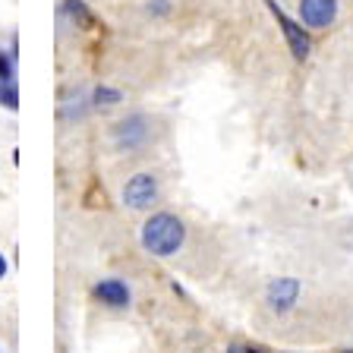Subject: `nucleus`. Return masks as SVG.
I'll return each instance as SVG.
<instances>
[{
  "instance_id": "obj_1",
  "label": "nucleus",
  "mask_w": 353,
  "mask_h": 353,
  "mask_svg": "<svg viewBox=\"0 0 353 353\" xmlns=\"http://www.w3.org/2000/svg\"><path fill=\"white\" fill-rule=\"evenodd\" d=\"M142 250L154 259L176 256L186 243V224L174 212H154L139 230Z\"/></svg>"
},
{
  "instance_id": "obj_2",
  "label": "nucleus",
  "mask_w": 353,
  "mask_h": 353,
  "mask_svg": "<svg viewBox=\"0 0 353 353\" xmlns=\"http://www.w3.org/2000/svg\"><path fill=\"white\" fill-rule=\"evenodd\" d=\"M265 7L272 10L274 22H278V29L284 32V41H287V48H290V54H294V60H300V63H303V60L312 54V38H309V29L303 26V22L290 19V16L281 10L278 0H265Z\"/></svg>"
},
{
  "instance_id": "obj_3",
  "label": "nucleus",
  "mask_w": 353,
  "mask_h": 353,
  "mask_svg": "<svg viewBox=\"0 0 353 353\" xmlns=\"http://www.w3.org/2000/svg\"><path fill=\"white\" fill-rule=\"evenodd\" d=\"M152 142V120L145 114H130L114 126V145L120 152H139Z\"/></svg>"
},
{
  "instance_id": "obj_4",
  "label": "nucleus",
  "mask_w": 353,
  "mask_h": 353,
  "mask_svg": "<svg viewBox=\"0 0 353 353\" xmlns=\"http://www.w3.org/2000/svg\"><path fill=\"white\" fill-rule=\"evenodd\" d=\"M161 186L154 174H132L123 186V205L132 212H148L152 205H158Z\"/></svg>"
},
{
  "instance_id": "obj_5",
  "label": "nucleus",
  "mask_w": 353,
  "mask_h": 353,
  "mask_svg": "<svg viewBox=\"0 0 353 353\" xmlns=\"http://www.w3.org/2000/svg\"><path fill=\"white\" fill-rule=\"evenodd\" d=\"M338 10H341L338 0H300V3H296L300 22L309 32H322V29H328V26H334Z\"/></svg>"
},
{
  "instance_id": "obj_6",
  "label": "nucleus",
  "mask_w": 353,
  "mask_h": 353,
  "mask_svg": "<svg viewBox=\"0 0 353 353\" xmlns=\"http://www.w3.org/2000/svg\"><path fill=\"white\" fill-rule=\"evenodd\" d=\"M300 294H303V284L296 278H274L272 284L265 287V303H268L272 312L284 316V312H290L300 303Z\"/></svg>"
},
{
  "instance_id": "obj_7",
  "label": "nucleus",
  "mask_w": 353,
  "mask_h": 353,
  "mask_svg": "<svg viewBox=\"0 0 353 353\" xmlns=\"http://www.w3.org/2000/svg\"><path fill=\"white\" fill-rule=\"evenodd\" d=\"M95 296L110 309H126L130 306V287L117 278H108L101 284H95Z\"/></svg>"
},
{
  "instance_id": "obj_8",
  "label": "nucleus",
  "mask_w": 353,
  "mask_h": 353,
  "mask_svg": "<svg viewBox=\"0 0 353 353\" xmlns=\"http://www.w3.org/2000/svg\"><path fill=\"white\" fill-rule=\"evenodd\" d=\"M120 101H123V95L110 85H98L95 92H92V104H95V108H110V104H120Z\"/></svg>"
},
{
  "instance_id": "obj_9",
  "label": "nucleus",
  "mask_w": 353,
  "mask_h": 353,
  "mask_svg": "<svg viewBox=\"0 0 353 353\" xmlns=\"http://www.w3.org/2000/svg\"><path fill=\"white\" fill-rule=\"evenodd\" d=\"M0 104H3L7 110L19 108V92H16L13 82H0Z\"/></svg>"
},
{
  "instance_id": "obj_10",
  "label": "nucleus",
  "mask_w": 353,
  "mask_h": 353,
  "mask_svg": "<svg viewBox=\"0 0 353 353\" xmlns=\"http://www.w3.org/2000/svg\"><path fill=\"white\" fill-rule=\"evenodd\" d=\"M66 13L73 16V19H79L82 26H88V22H92V16H88V10H85V3H82V0H66Z\"/></svg>"
},
{
  "instance_id": "obj_11",
  "label": "nucleus",
  "mask_w": 353,
  "mask_h": 353,
  "mask_svg": "<svg viewBox=\"0 0 353 353\" xmlns=\"http://www.w3.org/2000/svg\"><path fill=\"white\" fill-rule=\"evenodd\" d=\"M13 76H16L13 57H10V54H0V82H13Z\"/></svg>"
},
{
  "instance_id": "obj_12",
  "label": "nucleus",
  "mask_w": 353,
  "mask_h": 353,
  "mask_svg": "<svg viewBox=\"0 0 353 353\" xmlns=\"http://www.w3.org/2000/svg\"><path fill=\"white\" fill-rule=\"evenodd\" d=\"M145 10L152 16H164V13H170V0H148Z\"/></svg>"
},
{
  "instance_id": "obj_13",
  "label": "nucleus",
  "mask_w": 353,
  "mask_h": 353,
  "mask_svg": "<svg viewBox=\"0 0 353 353\" xmlns=\"http://www.w3.org/2000/svg\"><path fill=\"white\" fill-rule=\"evenodd\" d=\"M3 274H7V259L0 256V278H3Z\"/></svg>"
},
{
  "instance_id": "obj_14",
  "label": "nucleus",
  "mask_w": 353,
  "mask_h": 353,
  "mask_svg": "<svg viewBox=\"0 0 353 353\" xmlns=\"http://www.w3.org/2000/svg\"><path fill=\"white\" fill-rule=\"evenodd\" d=\"M228 353H246V350H243V347H236V344H234V347H228Z\"/></svg>"
},
{
  "instance_id": "obj_15",
  "label": "nucleus",
  "mask_w": 353,
  "mask_h": 353,
  "mask_svg": "<svg viewBox=\"0 0 353 353\" xmlns=\"http://www.w3.org/2000/svg\"><path fill=\"white\" fill-rule=\"evenodd\" d=\"M246 353H265L262 347H246Z\"/></svg>"
},
{
  "instance_id": "obj_16",
  "label": "nucleus",
  "mask_w": 353,
  "mask_h": 353,
  "mask_svg": "<svg viewBox=\"0 0 353 353\" xmlns=\"http://www.w3.org/2000/svg\"><path fill=\"white\" fill-rule=\"evenodd\" d=\"M347 353H353V350H347Z\"/></svg>"
}]
</instances>
